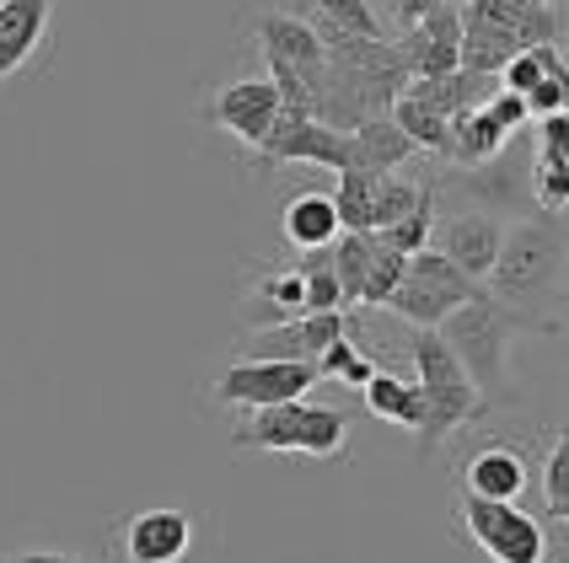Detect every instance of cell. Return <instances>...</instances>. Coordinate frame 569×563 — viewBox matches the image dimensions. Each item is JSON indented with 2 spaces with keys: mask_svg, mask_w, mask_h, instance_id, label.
<instances>
[{
  "mask_svg": "<svg viewBox=\"0 0 569 563\" xmlns=\"http://www.w3.org/2000/svg\"><path fill=\"white\" fill-rule=\"evenodd\" d=\"M489 301L527 316L542 339H559L569 322V215H527L506 225V248L489 269Z\"/></svg>",
  "mask_w": 569,
  "mask_h": 563,
  "instance_id": "6da1fadb",
  "label": "cell"
},
{
  "mask_svg": "<svg viewBox=\"0 0 569 563\" xmlns=\"http://www.w3.org/2000/svg\"><path fill=\"white\" fill-rule=\"evenodd\" d=\"M436 333H441L446 349L457 354L462 375L473 381L478 403L483 408L521 403V386H516V375H510V339H516V333H538L527 316H516V312H506L500 301L478 295L468 306H457Z\"/></svg>",
  "mask_w": 569,
  "mask_h": 563,
  "instance_id": "7a4b0ae2",
  "label": "cell"
},
{
  "mask_svg": "<svg viewBox=\"0 0 569 563\" xmlns=\"http://www.w3.org/2000/svg\"><path fill=\"white\" fill-rule=\"evenodd\" d=\"M409 360H413V371H419L413 381L425 392V424L413 435H419V462H430L446 440L457 435V430H468L478 413H489V408L478 403L473 381L462 375L457 354L446 349V339L436 328H409Z\"/></svg>",
  "mask_w": 569,
  "mask_h": 563,
  "instance_id": "3957f363",
  "label": "cell"
},
{
  "mask_svg": "<svg viewBox=\"0 0 569 563\" xmlns=\"http://www.w3.org/2000/svg\"><path fill=\"white\" fill-rule=\"evenodd\" d=\"M349 440V413L328 403H274L253 408L237 430L231 451H296V456H339Z\"/></svg>",
  "mask_w": 569,
  "mask_h": 563,
  "instance_id": "277c9868",
  "label": "cell"
},
{
  "mask_svg": "<svg viewBox=\"0 0 569 563\" xmlns=\"http://www.w3.org/2000/svg\"><path fill=\"white\" fill-rule=\"evenodd\" d=\"M532 167H538V145H532V129H521L489 161L462 167V172L451 167V178H436V183H446L478 215L527 220L538 215V204H532Z\"/></svg>",
  "mask_w": 569,
  "mask_h": 563,
  "instance_id": "5b68a950",
  "label": "cell"
},
{
  "mask_svg": "<svg viewBox=\"0 0 569 563\" xmlns=\"http://www.w3.org/2000/svg\"><path fill=\"white\" fill-rule=\"evenodd\" d=\"M478 295H489V290L473 284L462 269H451L436 248H425V252H413L409 258L403 284L387 295L381 312H392L398 322H409V328H441L457 306H468V301H478Z\"/></svg>",
  "mask_w": 569,
  "mask_h": 563,
  "instance_id": "8992f818",
  "label": "cell"
},
{
  "mask_svg": "<svg viewBox=\"0 0 569 563\" xmlns=\"http://www.w3.org/2000/svg\"><path fill=\"white\" fill-rule=\"evenodd\" d=\"M457 526L473 536V547L489 563H553L548 547V521L527 515L521 504H495L462 494L457 500Z\"/></svg>",
  "mask_w": 569,
  "mask_h": 563,
  "instance_id": "52a82bcc",
  "label": "cell"
},
{
  "mask_svg": "<svg viewBox=\"0 0 569 563\" xmlns=\"http://www.w3.org/2000/svg\"><path fill=\"white\" fill-rule=\"evenodd\" d=\"M317 386L312 360H231L216 381H210V403L221 408H274L296 403Z\"/></svg>",
  "mask_w": 569,
  "mask_h": 563,
  "instance_id": "ba28073f",
  "label": "cell"
},
{
  "mask_svg": "<svg viewBox=\"0 0 569 563\" xmlns=\"http://www.w3.org/2000/svg\"><path fill=\"white\" fill-rule=\"evenodd\" d=\"M290 161H312V167L345 172L349 167V134L317 124L312 113H301V108H280L274 129L253 145V172L258 178H269L274 167H290Z\"/></svg>",
  "mask_w": 569,
  "mask_h": 563,
  "instance_id": "9c48e42d",
  "label": "cell"
},
{
  "mask_svg": "<svg viewBox=\"0 0 569 563\" xmlns=\"http://www.w3.org/2000/svg\"><path fill=\"white\" fill-rule=\"evenodd\" d=\"M506 225L510 220L478 215V210H457V215H436V231H430V248L441 252L451 269H462L473 284L489 280L495 258L506 248Z\"/></svg>",
  "mask_w": 569,
  "mask_h": 563,
  "instance_id": "30bf717a",
  "label": "cell"
},
{
  "mask_svg": "<svg viewBox=\"0 0 569 563\" xmlns=\"http://www.w3.org/2000/svg\"><path fill=\"white\" fill-rule=\"evenodd\" d=\"M280 108L284 102H280V92H274L269 76H242V81H226L221 92H210V102H204V124L237 134V140L253 151L258 140L274 129Z\"/></svg>",
  "mask_w": 569,
  "mask_h": 563,
  "instance_id": "8fae6325",
  "label": "cell"
},
{
  "mask_svg": "<svg viewBox=\"0 0 569 563\" xmlns=\"http://www.w3.org/2000/svg\"><path fill=\"white\" fill-rule=\"evenodd\" d=\"M392 43H398V54H403L413 81H436V76L462 70V6L446 0L425 22H413V28L398 32Z\"/></svg>",
  "mask_w": 569,
  "mask_h": 563,
  "instance_id": "7c38bea8",
  "label": "cell"
},
{
  "mask_svg": "<svg viewBox=\"0 0 569 563\" xmlns=\"http://www.w3.org/2000/svg\"><path fill=\"white\" fill-rule=\"evenodd\" d=\"M119 553L124 563H183L193 553V515L189 510H134L119 532Z\"/></svg>",
  "mask_w": 569,
  "mask_h": 563,
  "instance_id": "4fadbf2b",
  "label": "cell"
},
{
  "mask_svg": "<svg viewBox=\"0 0 569 563\" xmlns=\"http://www.w3.org/2000/svg\"><path fill=\"white\" fill-rule=\"evenodd\" d=\"M345 328H349L345 312H301L296 322L248 333L237 354H242V360H317L333 339H345Z\"/></svg>",
  "mask_w": 569,
  "mask_h": 563,
  "instance_id": "5bb4252c",
  "label": "cell"
},
{
  "mask_svg": "<svg viewBox=\"0 0 569 563\" xmlns=\"http://www.w3.org/2000/svg\"><path fill=\"white\" fill-rule=\"evenodd\" d=\"M253 38H258V54L263 60H284V64H296L301 76H307V87H312V97H317V87H322V43H317V32H312V22L301 17V11H258L253 17Z\"/></svg>",
  "mask_w": 569,
  "mask_h": 563,
  "instance_id": "9a60e30c",
  "label": "cell"
},
{
  "mask_svg": "<svg viewBox=\"0 0 569 563\" xmlns=\"http://www.w3.org/2000/svg\"><path fill=\"white\" fill-rule=\"evenodd\" d=\"M54 6L60 0H0V87L43 54L54 32Z\"/></svg>",
  "mask_w": 569,
  "mask_h": 563,
  "instance_id": "2e32d148",
  "label": "cell"
},
{
  "mask_svg": "<svg viewBox=\"0 0 569 563\" xmlns=\"http://www.w3.org/2000/svg\"><path fill=\"white\" fill-rule=\"evenodd\" d=\"M532 489V472H527V456L510 451V445H478L462 468V494H478V500L495 504H516L521 494Z\"/></svg>",
  "mask_w": 569,
  "mask_h": 563,
  "instance_id": "e0dca14e",
  "label": "cell"
},
{
  "mask_svg": "<svg viewBox=\"0 0 569 563\" xmlns=\"http://www.w3.org/2000/svg\"><path fill=\"white\" fill-rule=\"evenodd\" d=\"M413 157H419L413 140L392 119H366L360 129H349V167L366 178H387V172L409 167Z\"/></svg>",
  "mask_w": 569,
  "mask_h": 563,
  "instance_id": "ac0fdd59",
  "label": "cell"
},
{
  "mask_svg": "<svg viewBox=\"0 0 569 563\" xmlns=\"http://www.w3.org/2000/svg\"><path fill=\"white\" fill-rule=\"evenodd\" d=\"M280 225H284V242L296 252H317V248H333L339 237V215H333V193L322 188H301L290 193L280 210Z\"/></svg>",
  "mask_w": 569,
  "mask_h": 563,
  "instance_id": "d6986e66",
  "label": "cell"
},
{
  "mask_svg": "<svg viewBox=\"0 0 569 563\" xmlns=\"http://www.w3.org/2000/svg\"><path fill=\"white\" fill-rule=\"evenodd\" d=\"M360 392H366V413H377L387 424H398V430H419L425 424V392H419V381L377 371Z\"/></svg>",
  "mask_w": 569,
  "mask_h": 563,
  "instance_id": "ffe728a7",
  "label": "cell"
},
{
  "mask_svg": "<svg viewBox=\"0 0 569 563\" xmlns=\"http://www.w3.org/2000/svg\"><path fill=\"white\" fill-rule=\"evenodd\" d=\"M510 134L483 108L478 113H462V119H451V134H446V161L462 172V167H478V161H489L500 145H506Z\"/></svg>",
  "mask_w": 569,
  "mask_h": 563,
  "instance_id": "44dd1931",
  "label": "cell"
},
{
  "mask_svg": "<svg viewBox=\"0 0 569 563\" xmlns=\"http://www.w3.org/2000/svg\"><path fill=\"white\" fill-rule=\"evenodd\" d=\"M387 119L409 134L413 151H430V157L446 161V134H451V119H441V113H436L425 97H413L409 87H403V97L392 102V113H387Z\"/></svg>",
  "mask_w": 569,
  "mask_h": 563,
  "instance_id": "7402d4cb",
  "label": "cell"
},
{
  "mask_svg": "<svg viewBox=\"0 0 569 563\" xmlns=\"http://www.w3.org/2000/svg\"><path fill=\"white\" fill-rule=\"evenodd\" d=\"M436 215H441V188H436V178H425V188H419V204H413L409 215L398 220L392 231H377L381 242L392 252H403V258H413V252L430 248V231H436Z\"/></svg>",
  "mask_w": 569,
  "mask_h": 563,
  "instance_id": "603a6c76",
  "label": "cell"
},
{
  "mask_svg": "<svg viewBox=\"0 0 569 563\" xmlns=\"http://www.w3.org/2000/svg\"><path fill=\"white\" fill-rule=\"evenodd\" d=\"M296 11L328 22V28H339L345 38H387L381 17L371 11V0H296Z\"/></svg>",
  "mask_w": 569,
  "mask_h": 563,
  "instance_id": "cb8c5ba5",
  "label": "cell"
},
{
  "mask_svg": "<svg viewBox=\"0 0 569 563\" xmlns=\"http://www.w3.org/2000/svg\"><path fill=\"white\" fill-rule=\"evenodd\" d=\"M419 188H425V178H403V172L377 178V188H371V231H392L419 204Z\"/></svg>",
  "mask_w": 569,
  "mask_h": 563,
  "instance_id": "d4e9b609",
  "label": "cell"
},
{
  "mask_svg": "<svg viewBox=\"0 0 569 563\" xmlns=\"http://www.w3.org/2000/svg\"><path fill=\"white\" fill-rule=\"evenodd\" d=\"M312 365H317V381H345V386H355V392H360V386L381 371L371 354H360V349H355V339H349V333H345V339H333V344L322 349Z\"/></svg>",
  "mask_w": 569,
  "mask_h": 563,
  "instance_id": "484cf974",
  "label": "cell"
},
{
  "mask_svg": "<svg viewBox=\"0 0 569 563\" xmlns=\"http://www.w3.org/2000/svg\"><path fill=\"white\" fill-rule=\"evenodd\" d=\"M538 11H553V0H468V6H462V22L500 28V32H521ZM516 43H521V38H516Z\"/></svg>",
  "mask_w": 569,
  "mask_h": 563,
  "instance_id": "4316f807",
  "label": "cell"
},
{
  "mask_svg": "<svg viewBox=\"0 0 569 563\" xmlns=\"http://www.w3.org/2000/svg\"><path fill=\"white\" fill-rule=\"evenodd\" d=\"M371 188L377 178L345 167L339 183H333V215H339V231H371Z\"/></svg>",
  "mask_w": 569,
  "mask_h": 563,
  "instance_id": "83f0119b",
  "label": "cell"
},
{
  "mask_svg": "<svg viewBox=\"0 0 569 563\" xmlns=\"http://www.w3.org/2000/svg\"><path fill=\"white\" fill-rule=\"evenodd\" d=\"M553 64H565V54L553 49V43H542V49H521V54H510L506 70H500V92H516L527 97L532 87H538L542 76L553 70Z\"/></svg>",
  "mask_w": 569,
  "mask_h": 563,
  "instance_id": "f1b7e54d",
  "label": "cell"
},
{
  "mask_svg": "<svg viewBox=\"0 0 569 563\" xmlns=\"http://www.w3.org/2000/svg\"><path fill=\"white\" fill-rule=\"evenodd\" d=\"M403 269H409V258L403 252H392L387 242L377 237V252H371V269H366V284H360V306H387V295L403 284Z\"/></svg>",
  "mask_w": 569,
  "mask_h": 563,
  "instance_id": "f546056e",
  "label": "cell"
},
{
  "mask_svg": "<svg viewBox=\"0 0 569 563\" xmlns=\"http://www.w3.org/2000/svg\"><path fill=\"white\" fill-rule=\"evenodd\" d=\"M532 204L538 215H569V161H542L532 167Z\"/></svg>",
  "mask_w": 569,
  "mask_h": 563,
  "instance_id": "4dcf8cb0",
  "label": "cell"
},
{
  "mask_svg": "<svg viewBox=\"0 0 569 563\" xmlns=\"http://www.w3.org/2000/svg\"><path fill=\"white\" fill-rule=\"evenodd\" d=\"M527 113L532 119H553V113H569V60L553 64L538 87L527 92Z\"/></svg>",
  "mask_w": 569,
  "mask_h": 563,
  "instance_id": "1f68e13d",
  "label": "cell"
},
{
  "mask_svg": "<svg viewBox=\"0 0 569 563\" xmlns=\"http://www.w3.org/2000/svg\"><path fill=\"white\" fill-rule=\"evenodd\" d=\"M569 500V430L548 445V462H542V510Z\"/></svg>",
  "mask_w": 569,
  "mask_h": 563,
  "instance_id": "d6a6232c",
  "label": "cell"
},
{
  "mask_svg": "<svg viewBox=\"0 0 569 563\" xmlns=\"http://www.w3.org/2000/svg\"><path fill=\"white\" fill-rule=\"evenodd\" d=\"M532 145H538L542 161H569V113L532 119Z\"/></svg>",
  "mask_w": 569,
  "mask_h": 563,
  "instance_id": "836d02e7",
  "label": "cell"
},
{
  "mask_svg": "<svg viewBox=\"0 0 569 563\" xmlns=\"http://www.w3.org/2000/svg\"><path fill=\"white\" fill-rule=\"evenodd\" d=\"M483 113H489L495 124L506 129V134H521V129H532V113H527V97H516V92H495L489 102H483Z\"/></svg>",
  "mask_w": 569,
  "mask_h": 563,
  "instance_id": "e575fe53",
  "label": "cell"
},
{
  "mask_svg": "<svg viewBox=\"0 0 569 563\" xmlns=\"http://www.w3.org/2000/svg\"><path fill=\"white\" fill-rule=\"evenodd\" d=\"M436 6H446V0H392V17H398V32L413 28V22H425Z\"/></svg>",
  "mask_w": 569,
  "mask_h": 563,
  "instance_id": "d590c367",
  "label": "cell"
},
{
  "mask_svg": "<svg viewBox=\"0 0 569 563\" xmlns=\"http://www.w3.org/2000/svg\"><path fill=\"white\" fill-rule=\"evenodd\" d=\"M0 563H87V559L54 553V547H28V553H0Z\"/></svg>",
  "mask_w": 569,
  "mask_h": 563,
  "instance_id": "8d00e7d4",
  "label": "cell"
},
{
  "mask_svg": "<svg viewBox=\"0 0 569 563\" xmlns=\"http://www.w3.org/2000/svg\"><path fill=\"white\" fill-rule=\"evenodd\" d=\"M542 521H548V526H553V521H569V500L553 504V510H542Z\"/></svg>",
  "mask_w": 569,
  "mask_h": 563,
  "instance_id": "74e56055",
  "label": "cell"
}]
</instances>
